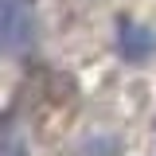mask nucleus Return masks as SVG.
Wrapping results in <instances>:
<instances>
[{
  "instance_id": "nucleus-3",
  "label": "nucleus",
  "mask_w": 156,
  "mask_h": 156,
  "mask_svg": "<svg viewBox=\"0 0 156 156\" xmlns=\"http://www.w3.org/2000/svg\"><path fill=\"white\" fill-rule=\"evenodd\" d=\"M0 156H31V144H27V133L16 117L0 121Z\"/></svg>"
},
{
  "instance_id": "nucleus-1",
  "label": "nucleus",
  "mask_w": 156,
  "mask_h": 156,
  "mask_svg": "<svg viewBox=\"0 0 156 156\" xmlns=\"http://www.w3.org/2000/svg\"><path fill=\"white\" fill-rule=\"evenodd\" d=\"M35 35V0H0V55H20Z\"/></svg>"
},
{
  "instance_id": "nucleus-2",
  "label": "nucleus",
  "mask_w": 156,
  "mask_h": 156,
  "mask_svg": "<svg viewBox=\"0 0 156 156\" xmlns=\"http://www.w3.org/2000/svg\"><path fill=\"white\" fill-rule=\"evenodd\" d=\"M113 47L129 66H140V62L156 58V27L140 23V20H117Z\"/></svg>"
}]
</instances>
